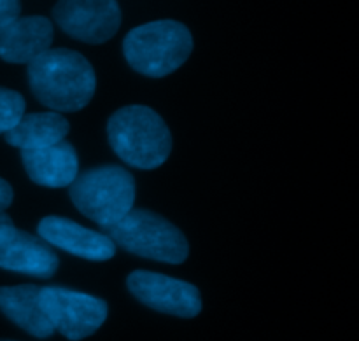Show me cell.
I'll return each mask as SVG.
<instances>
[{"mask_svg": "<svg viewBox=\"0 0 359 341\" xmlns=\"http://www.w3.org/2000/svg\"><path fill=\"white\" fill-rule=\"evenodd\" d=\"M107 237L125 251L160 263L179 265L188 258V240L184 235L149 210H130L119 223L104 228Z\"/></svg>", "mask_w": 359, "mask_h": 341, "instance_id": "obj_5", "label": "cell"}, {"mask_svg": "<svg viewBox=\"0 0 359 341\" xmlns=\"http://www.w3.org/2000/svg\"><path fill=\"white\" fill-rule=\"evenodd\" d=\"M4 341H9V340H4Z\"/></svg>", "mask_w": 359, "mask_h": 341, "instance_id": "obj_19", "label": "cell"}, {"mask_svg": "<svg viewBox=\"0 0 359 341\" xmlns=\"http://www.w3.org/2000/svg\"><path fill=\"white\" fill-rule=\"evenodd\" d=\"M41 305L53 329L72 341L97 333L109 312L100 298L62 287H41Z\"/></svg>", "mask_w": 359, "mask_h": 341, "instance_id": "obj_6", "label": "cell"}, {"mask_svg": "<svg viewBox=\"0 0 359 341\" xmlns=\"http://www.w3.org/2000/svg\"><path fill=\"white\" fill-rule=\"evenodd\" d=\"M11 226H14L13 221H11V217L7 216V214L0 212V231L7 230V228H11Z\"/></svg>", "mask_w": 359, "mask_h": 341, "instance_id": "obj_18", "label": "cell"}, {"mask_svg": "<svg viewBox=\"0 0 359 341\" xmlns=\"http://www.w3.org/2000/svg\"><path fill=\"white\" fill-rule=\"evenodd\" d=\"M107 135L114 153L130 167L153 170L170 156V130L153 109L144 105L116 111L109 119Z\"/></svg>", "mask_w": 359, "mask_h": 341, "instance_id": "obj_2", "label": "cell"}, {"mask_svg": "<svg viewBox=\"0 0 359 341\" xmlns=\"http://www.w3.org/2000/svg\"><path fill=\"white\" fill-rule=\"evenodd\" d=\"M37 231L46 244L88 261H107L116 254V244L107 235L88 230L63 217H46L39 223Z\"/></svg>", "mask_w": 359, "mask_h": 341, "instance_id": "obj_10", "label": "cell"}, {"mask_svg": "<svg viewBox=\"0 0 359 341\" xmlns=\"http://www.w3.org/2000/svg\"><path fill=\"white\" fill-rule=\"evenodd\" d=\"M0 310L9 321H13L35 338L44 340L55 333L51 322L48 321L42 310L41 287H0Z\"/></svg>", "mask_w": 359, "mask_h": 341, "instance_id": "obj_13", "label": "cell"}, {"mask_svg": "<svg viewBox=\"0 0 359 341\" xmlns=\"http://www.w3.org/2000/svg\"><path fill=\"white\" fill-rule=\"evenodd\" d=\"M128 289L140 303L161 314L193 319L202 312V298L195 286L153 272H133Z\"/></svg>", "mask_w": 359, "mask_h": 341, "instance_id": "obj_8", "label": "cell"}, {"mask_svg": "<svg viewBox=\"0 0 359 341\" xmlns=\"http://www.w3.org/2000/svg\"><path fill=\"white\" fill-rule=\"evenodd\" d=\"M69 121L58 112H35L25 114L11 132L6 133V142L21 151L44 149L65 140Z\"/></svg>", "mask_w": 359, "mask_h": 341, "instance_id": "obj_14", "label": "cell"}, {"mask_svg": "<svg viewBox=\"0 0 359 341\" xmlns=\"http://www.w3.org/2000/svg\"><path fill=\"white\" fill-rule=\"evenodd\" d=\"M21 160L28 177L46 188H65L79 175L76 149L67 140L44 149L21 151Z\"/></svg>", "mask_w": 359, "mask_h": 341, "instance_id": "obj_12", "label": "cell"}, {"mask_svg": "<svg viewBox=\"0 0 359 341\" xmlns=\"http://www.w3.org/2000/svg\"><path fill=\"white\" fill-rule=\"evenodd\" d=\"M70 198L83 216L109 228L133 210L135 181L116 165L91 168L70 184Z\"/></svg>", "mask_w": 359, "mask_h": 341, "instance_id": "obj_4", "label": "cell"}, {"mask_svg": "<svg viewBox=\"0 0 359 341\" xmlns=\"http://www.w3.org/2000/svg\"><path fill=\"white\" fill-rule=\"evenodd\" d=\"M51 20L44 16H18L0 27V58L9 63H30L51 49Z\"/></svg>", "mask_w": 359, "mask_h": 341, "instance_id": "obj_11", "label": "cell"}, {"mask_svg": "<svg viewBox=\"0 0 359 341\" xmlns=\"http://www.w3.org/2000/svg\"><path fill=\"white\" fill-rule=\"evenodd\" d=\"M11 203H13V188L9 186V182L0 179V212H4Z\"/></svg>", "mask_w": 359, "mask_h": 341, "instance_id": "obj_17", "label": "cell"}, {"mask_svg": "<svg viewBox=\"0 0 359 341\" xmlns=\"http://www.w3.org/2000/svg\"><path fill=\"white\" fill-rule=\"evenodd\" d=\"M53 18L65 34L86 44H104L121 27L118 0H58Z\"/></svg>", "mask_w": 359, "mask_h": 341, "instance_id": "obj_7", "label": "cell"}, {"mask_svg": "<svg viewBox=\"0 0 359 341\" xmlns=\"http://www.w3.org/2000/svg\"><path fill=\"white\" fill-rule=\"evenodd\" d=\"M28 81L42 105L56 112H76L95 95L97 76L91 63L72 49H48L28 63Z\"/></svg>", "mask_w": 359, "mask_h": 341, "instance_id": "obj_1", "label": "cell"}, {"mask_svg": "<svg viewBox=\"0 0 359 341\" xmlns=\"http://www.w3.org/2000/svg\"><path fill=\"white\" fill-rule=\"evenodd\" d=\"M193 51L188 27L174 20H158L128 32L123 53L133 70L147 77H165L177 70Z\"/></svg>", "mask_w": 359, "mask_h": 341, "instance_id": "obj_3", "label": "cell"}, {"mask_svg": "<svg viewBox=\"0 0 359 341\" xmlns=\"http://www.w3.org/2000/svg\"><path fill=\"white\" fill-rule=\"evenodd\" d=\"M58 256L42 238L14 226L0 231V268L49 279L58 270Z\"/></svg>", "mask_w": 359, "mask_h": 341, "instance_id": "obj_9", "label": "cell"}, {"mask_svg": "<svg viewBox=\"0 0 359 341\" xmlns=\"http://www.w3.org/2000/svg\"><path fill=\"white\" fill-rule=\"evenodd\" d=\"M21 13L20 0H0V27L16 20Z\"/></svg>", "mask_w": 359, "mask_h": 341, "instance_id": "obj_16", "label": "cell"}, {"mask_svg": "<svg viewBox=\"0 0 359 341\" xmlns=\"http://www.w3.org/2000/svg\"><path fill=\"white\" fill-rule=\"evenodd\" d=\"M25 116V100L20 93L0 88V135L14 128Z\"/></svg>", "mask_w": 359, "mask_h": 341, "instance_id": "obj_15", "label": "cell"}]
</instances>
